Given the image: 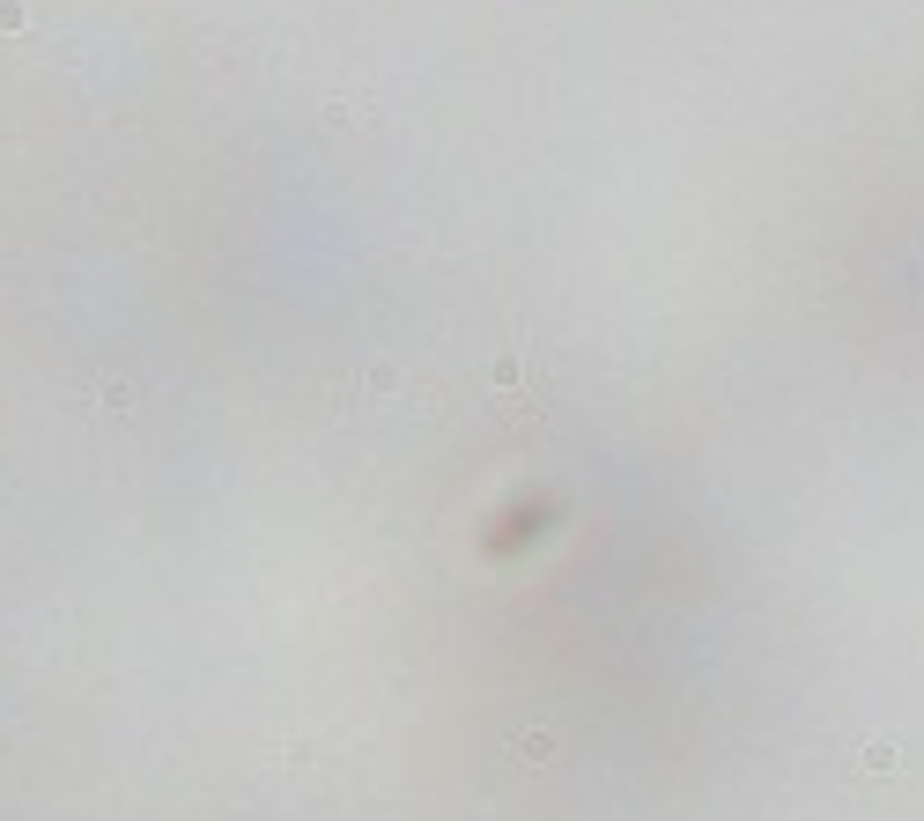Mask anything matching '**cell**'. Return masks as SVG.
Instances as JSON below:
<instances>
[{"mask_svg": "<svg viewBox=\"0 0 924 821\" xmlns=\"http://www.w3.org/2000/svg\"><path fill=\"white\" fill-rule=\"evenodd\" d=\"M104 407H111V415H134V385L111 378V385H104Z\"/></svg>", "mask_w": 924, "mask_h": 821, "instance_id": "1", "label": "cell"}, {"mask_svg": "<svg viewBox=\"0 0 924 821\" xmlns=\"http://www.w3.org/2000/svg\"><path fill=\"white\" fill-rule=\"evenodd\" d=\"M30 23V8H23V0H0V30H23Z\"/></svg>", "mask_w": 924, "mask_h": 821, "instance_id": "2", "label": "cell"}]
</instances>
